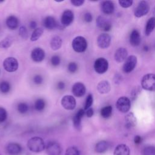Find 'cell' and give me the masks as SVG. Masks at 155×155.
I'll return each mask as SVG.
<instances>
[{"instance_id":"obj_1","label":"cell","mask_w":155,"mask_h":155,"mask_svg":"<svg viewBox=\"0 0 155 155\" xmlns=\"http://www.w3.org/2000/svg\"><path fill=\"white\" fill-rule=\"evenodd\" d=\"M27 147L30 151L35 153L41 152L45 148L43 139L39 137H33L30 139L27 142Z\"/></svg>"},{"instance_id":"obj_2","label":"cell","mask_w":155,"mask_h":155,"mask_svg":"<svg viewBox=\"0 0 155 155\" xmlns=\"http://www.w3.org/2000/svg\"><path fill=\"white\" fill-rule=\"evenodd\" d=\"M142 87L148 91H155V74L148 73L144 75L141 81Z\"/></svg>"},{"instance_id":"obj_3","label":"cell","mask_w":155,"mask_h":155,"mask_svg":"<svg viewBox=\"0 0 155 155\" xmlns=\"http://www.w3.org/2000/svg\"><path fill=\"white\" fill-rule=\"evenodd\" d=\"M72 48L77 53L84 52L87 48L86 39L81 36L75 37L72 41Z\"/></svg>"},{"instance_id":"obj_4","label":"cell","mask_w":155,"mask_h":155,"mask_svg":"<svg viewBox=\"0 0 155 155\" xmlns=\"http://www.w3.org/2000/svg\"><path fill=\"white\" fill-rule=\"evenodd\" d=\"M116 105L117 109L120 112L126 113L130 109L131 102L128 97L125 96H122L117 99Z\"/></svg>"},{"instance_id":"obj_5","label":"cell","mask_w":155,"mask_h":155,"mask_svg":"<svg viewBox=\"0 0 155 155\" xmlns=\"http://www.w3.org/2000/svg\"><path fill=\"white\" fill-rule=\"evenodd\" d=\"M108 68V62L104 58H97L94 63V69L98 74L105 73Z\"/></svg>"},{"instance_id":"obj_6","label":"cell","mask_w":155,"mask_h":155,"mask_svg":"<svg viewBox=\"0 0 155 155\" xmlns=\"http://www.w3.org/2000/svg\"><path fill=\"white\" fill-rule=\"evenodd\" d=\"M3 67L8 72H14L18 68V61L14 57H8L3 62Z\"/></svg>"},{"instance_id":"obj_7","label":"cell","mask_w":155,"mask_h":155,"mask_svg":"<svg viewBox=\"0 0 155 155\" xmlns=\"http://www.w3.org/2000/svg\"><path fill=\"white\" fill-rule=\"evenodd\" d=\"M150 10L149 4L145 1H140L135 8L134 14L137 18H140L146 15Z\"/></svg>"},{"instance_id":"obj_8","label":"cell","mask_w":155,"mask_h":155,"mask_svg":"<svg viewBox=\"0 0 155 155\" xmlns=\"http://www.w3.org/2000/svg\"><path fill=\"white\" fill-rule=\"evenodd\" d=\"M61 103L64 108L67 110H74L76 105L75 98L71 95H65L62 97Z\"/></svg>"},{"instance_id":"obj_9","label":"cell","mask_w":155,"mask_h":155,"mask_svg":"<svg viewBox=\"0 0 155 155\" xmlns=\"http://www.w3.org/2000/svg\"><path fill=\"white\" fill-rule=\"evenodd\" d=\"M137 64V58L134 55H131L127 57L123 65L122 70L124 72L129 73L131 72L135 68Z\"/></svg>"},{"instance_id":"obj_10","label":"cell","mask_w":155,"mask_h":155,"mask_svg":"<svg viewBox=\"0 0 155 155\" xmlns=\"http://www.w3.org/2000/svg\"><path fill=\"white\" fill-rule=\"evenodd\" d=\"M46 151L48 155H61L62 148L58 142L51 141L46 145Z\"/></svg>"},{"instance_id":"obj_11","label":"cell","mask_w":155,"mask_h":155,"mask_svg":"<svg viewBox=\"0 0 155 155\" xmlns=\"http://www.w3.org/2000/svg\"><path fill=\"white\" fill-rule=\"evenodd\" d=\"M111 43V37L108 34L102 33L97 38V44L99 47L101 48H107Z\"/></svg>"},{"instance_id":"obj_12","label":"cell","mask_w":155,"mask_h":155,"mask_svg":"<svg viewBox=\"0 0 155 155\" xmlns=\"http://www.w3.org/2000/svg\"><path fill=\"white\" fill-rule=\"evenodd\" d=\"M74 19V13L71 10H65L61 18V22L63 26L67 27L70 25Z\"/></svg>"},{"instance_id":"obj_13","label":"cell","mask_w":155,"mask_h":155,"mask_svg":"<svg viewBox=\"0 0 155 155\" xmlns=\"http://www.w3.org/2000/svg\"><path fill=\"white\" fill-rule=\"evenodd\" d=\"M96 24L99 28L105 31H110L111 28V22L102 16H99L97 18Z\"/></svg>"},{"instance_id":"obj_14","label":"cell","mask_w":155,"mask_h":155,"mask_svg":"<svg viewBox=\"0 0 155 155\" xmlns=\"http://www.w3.org/2000/svg\"><path fill=\"white\" fill-rule=\"evenodd\" d=\"M45 54L43 49L40 47L35 48L31 52V59L36 62H40L44 59Z\"/></svg>"},{"instance_id":"obj_15","label":"cell","mask_w":155,"mask_h":155,"mask_svg":"<svg viewBox=\"0 0 155 155\" xmlns=\"http://www.w3.org/2000/svg\"><path fill=\"white\" fill-rule=\"evenodd\" d=\"M85 86L82 82H78L73 84L72 87V93L76 97H81L85 94Z\"/></svg>"},{"instance_id":"obj_16","label":"cell","mask_w":155,"mask_h":155,"mask_svg":"<svg viewBox=\"0 0 155 155\" xmlns=\"http://www.w3.org/2000/svg\"><path fill=\"white\" fill-rule=\"evenodd\" d=\"M128 51L125 48L120 47L117 49L114 53V59L117 62H122L127 58Z\"/></svg>"},{"instance_id":"obj_17","label":"cell","mask_w":155,"mask_h":155,"mask_svg":"<svg viewBox=\"0 0 155 155\" xmlns=\"http://www.w3.org/2000/svg\"><path fill=\"white\" fill-rule=\"evenodd\" d=\"M85 113L84 109H79L73 118V125L78 130H80L81 128V119Z\"/></svg>"},{"instance_id":"obj_18","label":"cell","mask_w":155,"mask_h":155,"mask_svg":"<svg viewBox=\"0 0 155 155\" xmlns=\"http://www.w3.org/2000/svg\"><path fill=\"white\" fill-rule=\"evenodd\" d=\"M6 150L7 153L10 155H18L21 153L22 148L17 143H10L7 145Z\"/></svg>"},{"instance_id":"obj_19","label":"cell","mask_w":155,"mask_h":155,"mask_svg":"<svg viewBox=\"0 0 155 155\" xmlns=\"http://www.w3.org/2000/svg\"><path fill=\"white\" fill-rule=\"evenodd\" d=\"M101 10L105 14H111L114 10V4L110 1H104L101 4Z\"/></svg>"},{"instance_id":"obj_20","label":"cell","mask_w":155,"mask_h":155,"mask_svg":"<svg viewBox=\"0 0 155 155\" xmlns=\"http://www.w3.org/2000/svg\"><path fill=\"white\" fill-rule=\"evenodd\" d=\"M43 25L48 30H53L58 26V24H57L54 18L51 16H47L44 19Z\"/></svg>"},{"instance_id":"obj_21","label":"cell","mask_w":155,"mask_h":155,"mask_svg":"<svg viewBox=\"0 0 155 155\" xmlns=\"http://www.w3.org/2000/svg\"><path fill=\"white\" fill-rule=\"evenodd\" d=\"M141 41L140 35L137 30H133L130 36V42L131 45L136 47L140 44Z\"/></svg>"},{"instance_id":"obj_22","label":"cell","mask_w":155,"mask_h":155,"mask_svg":"<svg viewBox=\"0 0 155 155\" xmlns=\"http://www.w3.org/2000/svg\"><path fill=\"white\" fill-rule=\"evenodd\" d=\"M97 90L101 94H107L111 90V86L108 81H102L97 85Z\"/></svg>"},{"instance_id":"obj_23","label":"cell","mask_w":155,"mask_h":155,"mask_svg":"<svg viewBox=\"0 0 155 155\" xmlns=\"http://www.w3.org/2000/svg\"><path fill=\"white\" fill-rule=\"evenodd\" d=\"M5 24L8 28L11 30H15L18 27L19 21L15 16L11 15L7 18Z\"/></svg>"},{"instance_id":"obj_24","label":"cell","mask_w":155,"mask_h":155,"mask_svg":"<svg viewBox=\"0 0 155 155\" xmlns=\"http://www.w3.org/2000/svg\"><path fill=\"white\" fill-rule=\"evenodd\" d=\"M130 148L125 144H119L114 149V155H130Z\"/></svg>"},{"instance_id":"obj_25","label":"cell","mask_w":155,"mask_h":155,"mask_svg":"<svg viewBox=\"0 0 155 155\" xmlns=\"http://www.w3.org/2000/svg\"><path fill=\"white\" fill-rule=\"evenodd\" d=\"M62 44V38L59 36H54L50 41V47L53 50H59Z\"/></svg>"},{"instance_id":"obj_26","label":"cell","mask_w":155,"mask_h":155,"mask_svg":"<svg viewBox=\"0 0 155 155\" xmlns=\"http://www.w3.org/2000/svg\"><path fill=\"white\" fill-rule=\"evenodd\" d=\"M125 124L126 127L128 128L134 127L137 123V120L133 113H129L125 116Z\"/></svg>"},{"instance_id":"obj_27","label":"cell","mask_w":155,"mask_h":155,"mask_svg":"<svg viewBox=\"0 0 155 155\" xmlns=\"http://www.w3.org/2000/svg\"><path fill=\"white\" fill-rule=\"evenodd\" d=\"M154 28H155V17H151L148 20L147 22L145 29V35L147 36L150 35V34L153 31Z\"/></svg>"},{"instance_id":"obj_28","label":"cell","mask_w":155,"mask_h":155,"mask_svg":"<svg viewBox=\"0 0 155 155\" xmlns=\"http://www.w3.org/2000/svg\"><path fill=\"white\" fill-rule=\"evenodd\" d=\"M108 148V143L105 140H101L97 142L95 146V151L97 153H104Z\"/></svg>"},{"instance_id":"obj_29","label":"cell","mask_w":155,"mask_h":155,"mask_svg":"<svg viewBox=\"0 0 155 155\" xmlns=\"http://www.w3.org/2000/svg\"><path fill=\"white\" fill-rule=\"evenodd\" d=\"M44 30L43 28L41 27H38L36 29H35L31 34V36L30 37V40L31 41H37L43 34Z\"/></svg>"},{"instance_id":"obj_30","label":"cell","mask_w":155,"mask_h":155,"mask_svg":"<svg viewBox=\"0 0 155 155\" xmlns=\"http://www.w3.org/2000/svg\"><path fill=\"white\" fill-rule=\"evenodd\" d=\"M113 108L111 105H107L103 107L101 110V115L104 118H108L112 114Z\"/></svg>"},{"instance_id":"obj_31","label":"cell","mask_w":155,"mask_h":155,"mask_svg":"<svg viewBox=\"0 0 155 155\" xmlns=\"http://www.w3.org/2000/svg\"><path fill=\"white\" fill-rule=\"evenodd\" d=\"M13 42V39L11 36H7L4 39L0 41V48H8L10 47Z\"/></svg>"},{"instance_id":"obj_32","label":"cell","mask_w":155,"mask_h":155,"mask_svg":"<svg viewBox=\"0 0 155 155\" xmlns=\"http://www.w3.org/2000/svg\"><path fill=\"white\" fill-rule=\"evenodd\" d=\"M45 106V101L43 99H38L35 103V108L38 111H42L44 109Z\"/></svg>"},{"instance_id":"obj_33","label":"cell","mask_w":155,"mask_h":155,"mask_svg":"<svg viewBox=\"0 0 155 155\" xmlns=\"http://www.w3.org/2000/svg\"><path fill=\"white\" fill-rule=\"evenodd\" d=\"M10 90V85L8 82L4 81L0 83V91L2 93H7Z\"/></svg>"},{"instance_id":"obj_34","label":"cell","mask_w":155,"mask_h":155,"mask_svg":"<svg viewBox=\"0 0 155 155\" xmlns=\"http://www.w3.org/2000/svg\"><path fill=\"white\" fill-rule=\"evenodd\" d=\"M143 155H155V147L153 146L145 147L142 150Z\"/></svg>"},{"instance_id":"obj_35","label":"cell","mask_w":155,"mask_h":155,"mask_svg":"<svg viewBox=\"0 0 155 155\" xmlns=\"http://www.w3.org/2000/svg\"><path fill=\"white\" fill-rule=\"evenodd\" d=\"M17 109L18 111L21 113V114H24L25 113H27V111L28 110V105L25 103V102H20L18 104L17 106Z\"/></svg>"},{"instance_id":"obj_36","label":"cell","mask_w":155,"mask_h":155,"mask_svg":"<svg viewBox=\"0 0 155 155\" xmlns=\"http://www.w3.org/2000/svg\"><path fill=\"white\" fill-rule=\"evenodd\" d=\"M93 102V97L91 94H89L85 100V102L84 104V110H87L88 108H91Z\"/></svg>"},{"instance_id":"obj_37","label":"cell","mask_w":155,"mask_h":155,"mask_svg":"<svg viewBox=\"0 0 155 155\" xmlns=\"http://www.w3.org/2000/svg\"><path fill=\"white\" fill-rule=\"evenodd\" d=\"M79 151L76 147H68L65 152V155H79Z\"/></svg>"},{"instance_id":"obj_38","label":"cell","mask_w":155,"mask_h":155,"mask_svg":"<svg viewBox=\"0 0 155 155\" xmlns=\"http://www.w3.org/2000/svg\"><path fill=\"white\" fill-rule=\"evenodd\" d=\"M19 34L22 39H27L28 36V31L25 26H21L19 30Z\"/></svg>"},{"instance_id":"obj_39","label":"cell","mask_w":155,"mask_h":155,"mask_svg":"<svg viewBox=\"0 0 155 155\" xmlns=\"http://www.w3.org/2000/svg\"><path fill=\"white\" fill-rule=\"evenodd\" d=\"M7 118V113L3 107H0V123L4 122Z\"/></svg>"},{"instance_id":"obj_40","label":"cell","mask_w":155,"mask_h":155,"mask_svg":"<svg viewBox=\"0 0 155 155\" xmlns=\"http://www.w3.org/2000/svg\"><path fill=\"white\" fill-rule=\"evenodd\" d=\"M119 3L123 8H128L131 6L133 1L131 0H119Z\"/></svg>"},{"instance_id":"obj_41","label":"cell","mask_w":155,"mask_h":155,"mask_svg":"<svg viewBox=\"0 0 155 155\" xmlns=\"http://www.w3.org/2000/svg\"><path fill=\"white\" fill-rule=\"evenodd\" d=\"M50 62L53 66H58L61 63V58L58 55H54L51 58Z\"/></svg>"},{"instance_id":"obj_42","label":"cell","mask_w":155,"mask_h":155,"mask_svg":"<svg viewBox=\"0 0 155 155\" xmlns=\"http://www.w3.org/2000/svg\"><path fill=\"white\" fill-rule=\"evenodd\" d=\"M78 68V65L74 62H71L68 65V70L71 73H75L77 71Z\"/></svg>"},{"instance_id":"obj_43","label":"cell","mask_w":155,"mask_h":155,"mask_svg":"<svg viewBox=\"0 0 155 155\" xmlns=\"http://www.w3.org/2000/svg\"><path fill=\"white\" fill-rule=\"evenodd\" d=\"M42 81H43V78L39 74H36L33 78V82L36 84H38V85L41 84L42 83Z\"/></svg>"},{"instance_id":"obj_44","label":"cell","mask_w":155,"mask_h":155,"mask_svg":"<svg viewBox=\"0 0 155 155\" xmlns=\"http://www.w3.org/2000/svg\"><path fill=\"white\" fill-rule=\"evenodd\" d=\"M71 3L74 6L79 7V6H81L84 3V0H71Z\"/></svg>"},{"instance_id":"obj_45","label":"cell","mask_w":155,"mask_h":155,"mask_svg":"<svg viewBox=\"0 0 155 155\" xmlns=\"http://www.w3.org/2000/svg\"><path fill=\"white\" fill-rule=\"evenodd\" d=\"M84 20L85 22H90L92 21L93 20V16H92V15L89 13V12H87L86 13L85 15H84Z\"/></svg>"},{"instance_id":"obj_46","label":"cell","mask_w":155,"mask_h":155,"mask_svg":"<svg viewBox=\"0 0 155 155\" xmlns=\"http://www.w3.org/2000/svg\"><path fill=\"white\" fill-rule=\"evenodd\" d=\"M87 116L88 117H91L93 116V114H94V111H93V109L92 108H88V110H86V113H85Z\"/></svg>"},{"instance_id":"obj_47","label":"cell","mask_w":155,"mask_h":155,"mask_svg":"<svg viewBox=\"0 0 155 155\" xmlns=\"http://www.w3.org/2000/svg\"><path fill=\"white\" fill-rule=\"evenodd\" d=\"M65 83L62 81H60L57 84V87L59 90H63L65 88Z\"/></svg>"},{"instance_id":"obj_48","label":"cell","mask_w":155,"mask_h":155,"mask_svg":"<svg viewBox=\"0 0 155 155\" xmlns=\"http://www.w3.org/2000/svg\"><path fill=\"white\" fill-rule=\"evenodd\" d=\"M134 143L136 144H139L142 142V137L140 136H136L134 139Z\"/></svg>"},{"instance_id":"obj_49","label":"cell","mask_w":155,"mask_h":155,"mask_svg":"<svg viewBox=\"0 0 155 155\" xmlns=\"http://www.w3.org/2000/svg\"><path fill=\"white\" fill-rule=\"evenodd\" d=\"M36 26H37V23H36V21H30V28H31L35 30V29H36L37 28Z\"/></svg>"},{"instance_id":"obj_50","label":"cell","mask_w":155,"mask_h":155,"mask_svg":"<svg viewBox=\"0 0 155 155\" xmlns=\"http://www.w3.org/2000/svg\"><path fill=\"white\" fill-rule=\"evenodd\" d=\"M153 14L155 16V6H154V7L153 8Z\"/></svg>"}]
</instances>
